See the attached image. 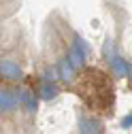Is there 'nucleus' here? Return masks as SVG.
<instances>
[{"instance_id": "obj_1", "label": "nucleus", "mask_w": 132, "mask_h": 134, "mask_svg": "<svg viewBox=\"0 0 132 134\" xmlns=\"http://www.w3.org/2000/svg\"><path fill=\"white\" fill-rule=\"evenodd\" d=\"M36 134H70L75 130V107L68 94L49 100L36 115Z\"/></svg>"}]
</instances>
